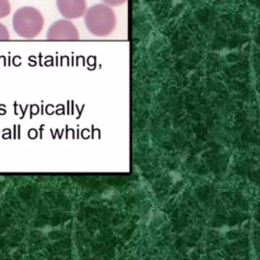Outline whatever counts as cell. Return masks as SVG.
Returning a JSON list of instances; mask_svg holds the SVG:
<instances>
[{"label": "cell", "mask_w": 260, "mask_h": 260, "mask_svg": "<svg viewBox=\"0 0 260 260\" xmlns=\"http://www.w3.org/2000/svg\"><path fill=\"white\" fill-rule=\"evenodd\" d=\"M43 14L32 6L18 8L12 16V27L17 36L23 39H34L44 27Z\"/></svg>", "instance_id": "obj_2"}, {"label": "cell", "mask_w": 260, "mask_h": 260, "mask_svg": "<svg viewBox=\"0 0 260 260\" xmlns=\"http://www.w3.org/2000/svg\"><path fill=\"white\" fill-rule=\"evenodd\" d=\"M9 32L7 27L0 22V41H6L9 40Z\"/></svg>", "instance_id": "obj_6"}, {"label": "cell", "mask_w": 260, "mask_h": 260, "mask_svg": "<svg viewBox=\"0 0 260 260\" xmlns=\"http://www.w3.org/2000/svg\"><path fill=\"white\" fill-rule=\"evenodd\" d=\"M10 13V3L8 0H0V18L8 16Z\"/></svg>", "instance_id": "obj_5"}, {"label": "cell", "mask_w": 260, "mask_h": 260, "mask_svg": "<svg viewBox=\"0 0 260 260\" xmlns=\"http://www.w3.org/2000/svg\"><path fill=\"white\" fill-rule=\"evenodd\" d=\"M79 38L77 27L66 18L54 21L46 35V39L50 41H76Z\"/></svg>", "instance_id": "obj_3"}, {"label": "cell", "mask_w": 260, "mask_h": 260, "mask_svg": "<svg viewBox=\"0 0 260 260\" xmlns=\"http://www.w3.org/2000/svg\"><path fill=\"white\" fill-rule=\"evenodd\" d=\"M83 15L86 29L94 37H108L116 28V14L111 6L105 3L92 5L85 10Z\"/></svg>", "instance_id": "obj_1"}, {"label": "cell", "mask_w": 260, "mask_h": 260, "mask_svg": "<svg viewBox=\"0 0 260 260\" xmlns=\"http://www.w3.org/2000/svg\"><path fill=\"white\" fill-rule=\"evenodd\" d=\"M60 14L66 19H77L83 16L86 10L85 0H56Z\"/></svg>", "instance_id": "obj_4"}, {"label": "cell", "mask_w": 260, "mask_h": 260, "mask_svg": "<svg viewBox=\"0 0 260 260\" xmlns=\"http://www.w3.org/2000/svg\"><path fill=\"white\" fill-rule=\"evenodd\" d=\"M105 4L109 5V6H119L122 5L123 3H125L127 0H103Z\"/></svg>", "instance_id": "obj_7"}]
</instances>
